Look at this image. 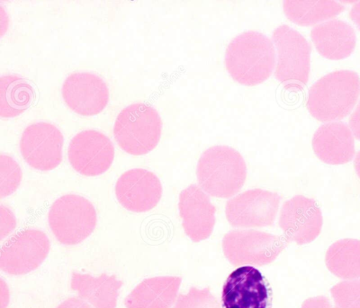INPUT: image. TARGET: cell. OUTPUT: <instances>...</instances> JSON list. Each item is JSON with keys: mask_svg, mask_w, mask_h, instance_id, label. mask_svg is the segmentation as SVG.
I'll return each mask as SVG.
<instances>
[{"mask_svg": "<svg viewBox=\"0 0 360 308\" xmlns=\"http://www.w3.org/2000/svg\"><path fill=\"white\" fill-rule=\"evenodd\" d=\"M179 214L186 234L193 242L210 237L215 224V207L209 196L196 184H191L179 194Z\"/></svg>", "mask_w": 360, "mask_h": 308, "instance_id": "obj_16", "label": "cell"}, {"mask_svg": "<svg viewBox=\"0 0 360 308\" xmlns=\"http://www.w3.org/2000/svg\"><path fill=\"white\" fill-rule=\"evenodd\" d=\"M345 10L335 1L286 0L283 11L287 18L302 26L314 25L332 18Z\"/></svg>", "mask_w": 360, "mask_h": 308, "instance_id": "obj_22", "label": "cell"}, {"mask_svg": "<svg viewBox=\"0 0 360 308\" xmlns=\"http://www.w3.org/2000/svg\"><path fill=\"white\" fill-rule=\"evenodd\" d=\"M173 308H220V305L208 288L191 287L186 294L179 295Z\"/></svg>", "mask_w": 360, "mask_h": 308, "instance_id": "obj_26", "label": "cell"}, {"mask_svg": "<svg viewBox=\"0 0 360 308\" xmlns=\"http://www.w3.org/2000/svg\"><path fill=\"white\" fill-rule=\"evenodd\" d=\"M196 176L199 186L207 194L226 198L242 188L247 167L239 152L228 146H214L200 155Z\"/></svg>", "mask_w": 360, "mask_h": 308, "instance_id": "obj_3", "label": "cell"}, {"mask_svg": "<svg viewBox=\"0 0 360 308\" xmlns=\"http://www.w3.org/2000/svg\"><path fill=\"white\" fill-rule=\"evenodd\" d=\"M281 196L259 188L246 191L228 200L226 216L234 227H263L274 224Z\"/></svg>", "mask_w": 360, "mask_h": 308, "instance_id": "obj_10", "label": "cell"}, {"mask_svg": "<svg viewBox=\"0 0 360 308\" xmlns=\"http://www.w3.org/2000/svg\"><path fill=\"white\" fill-rule=\"evenodd\" d=\"M279 226L288 242L299 245L309 243L319 236L322 229L321 208L312 198L295 195L283 205Z\"/></svg>", "mask_w": 360, "mask_h": 308, "instance_id": "obj_13", "label": "cell"}, {"mask_svg": "<svg viewBox=\"0 0 360 308\" xmlns=\"http://www.w3.org/2000/svg\"><path fill=\"white\" fill-rule=\"evenodd\" d=\"M312 148L316 155L329 165L350 162L355 153L354 135L342 122H330L321 125L314 134Z\"/></svg>", "mask_w": 360, "mask_h": 308, "instance_id": "obj_17", "label": "cell"}, {"mask_svg": "<svg viewBox=\"0 0 360 308\" xmlns=\"http://www.w3.org/2000/svg\"><path fill=\"white\" fill-rule=\"evenodd\" d=\"M276 60L271 40L264 34L254 30L235 37L229 44L224 58L226 70L231 77L247 86L266 80L275 68Z\"/></svg>", "mask_w": 360, "mask_h": 308, "instance_id": "obj_1", "label": "cell"}, {"mask_svg": "<svg viewBox=\"0 0 360 308\" xmlns=\"http://www.w3.org/2000/svg\"><path fill=\"white\" fill-rule=\"evenodd\" d=\"M16 225L15 215L12 211L6 206L1 205L0 206V239L2 240L11 231H12Z\"/></svg>", "mask_w": 360, "mask_h": 308, "instance_id": "obj_27", "label": "cell"}, {"mask_svg": "<svg viewBox=\"0 0 360 308\" xmlns=\"http://www.w3.org/2000/svg\"><path fill=\"white\" fill-rule=\"evenodd\" d=\"M360 93V79L354 71L330 72L309 89L307 107L321 122H335L345 117L354 108Z\"/></svg>", "mask_w": 360, "mask_h": 308, "instance_id": "obj_2", "label": "cell"}, {"mask_svg": "<svg viewBox=\"0 0 360 308\" xmlns=\"http://www.w3.org/2000/svg\"><path fill=\"white\" fill-rule=\"evenodd\" d=\"M328 269L344 280L360 278V240L344 238L333 243L325 257Z\"/></svg>", "mask_w": 360, "mask_h": 308, "instance_id": "obj_21", "label": "cell"}, {"mask_svg": "<svg viewBox=\"0 0 360 308\" xmlns=\"http://www.w3.org/2000/svg\"><path fill=\"white\" fill-rule=\"evenodd\" d=\"M282 236L253 230H232L222 240L224 254L233 266H263L274 262L285 248Z\"/></svg>", "mask_w": 360, "mask_h": 308, "instance_id": "obj_7", "label": "cell"}, {"mask_svg": "<svg viewBox=\"0 0 360 308\" xmlns=\"http://www.w3.org/2000/svg\"><path fill=\"white\" fill-rule=\"evenodd\" d=\"M68 160L78 173L94 177L105 172L112 165L115 148L110 139L94 129L77 134L68 146Z\"/></svg>", "mask_w": 360, "mask_h": 308, "instance_id": "obj_11", "label": "cell"}, {"mask_svg": "<svg viewBox=\"0 0 360 308\" xmlns=\"http://www.w3.org/2000/svg\"><path fill=\"white\" fill-rule=\"evenodd\" d=\"M115 191L123 207L134 212H144L159 203L162 188L154 173L142 168H134L120 177Z\"/></svg>", "mask_w": 360, "mask_h": 308, "instance_id": "obj_14", "label": "cell"}, {"mask_svg": "<svg viewBox=\"0 0 360 308\" xmlns=\"http://www.w3.org/2000/svg\"><path fill=\"white\" fill-rule=\"evenodd\" d=\"M311 38L317 51L330 60L348 57L356 44V34L353 27L338 19L315 25L311 30Z\"/></svg>", "mask_w": 360, "mask_h": 308, "instance_id": "obj_18", "label": "cell"}, {"mask_svg": "<svg viewBox=\"0 0 360 308\" xmlns=\"http://www.w3.org/2000/svg\"><path fill=\"white\" fill-rule=\"evenodd\" d=\"M63 135L54 124L37 122L25 128L20 140L25 161L32 168L49 171L63 160Z\"/></svg>", "mask_w": 360, "mask_h": 308, "instance_id": "obj_9", "label": "cell"}, {"mask_svg": "<svg viewBox=\"0 0 360 308\" xmlns=\"http://www.w3.org/2000/svg\"><path fill=\"white\" fill-rule=\"evenodd\" d=\"M330 294L335 308H360V278L338 283Z\"/></svg>", "mask_w": 360, "mask_h": 308, "instance_id": "obj_25", "label": "cell"}, {"mask_svg": "<svg viewBox=\"0 0 360 308\" xmlns=\"http://www.w3.org/2000/svg\"><path fill=\"white\" fill-rule=\"evenodd\" d=\"M300 308H335L328 297L320 295L304 301Z\"/></svg>", "mask_w": 360, "mask_h": 308, "instance_id": "obj_28", "label": "cell"}, {"mask_svg": "<svg viewBox=\"0 0 360 308\" xmlns=\"http://www.w3.org/2000/svg\"><path fill=\"white\" fill-rule=\"evenodd\" d=\"M181 283L179 276H155L143 280L127 296V308H171Z\"/></svg>", "mask_w": 360, "mask_h": 308, "instance_id": "obj_19", "label": "cell"}, {"mask_svg": "<svg viewBox=\"0 0 360 308\" xmlns=\"http://www.w3.org/2000/svg\"><path fill=\"white\" fill-rule=\"evenodd\" d=\"M272 39L277 52L274 75L288 90H301L308 82L311 45L287 25L277 27Z\"/></svg>", "mask_w": 360, "mask_h": 308, "instance_id": "obj_5", "label": "cell"}, {"mask_svg": "<svg viewBox=\"0 0 360 308\" xmlns=\"http://www.w3.org/2000/svg\"><path fill=\"white\" fill-rule=\"evenodd\" d=\"M349 124L354 137L360 141V101L350 116Z\"/></svg>", "mask_w": 360, "mask_h": 308, "instance_id": "obj_29", "label": "cell"}, {"mask_svg": "<svg viewBox=\"0 0 360 308\" xmlns=\"http://www.w3.org/2000/svg\"><path fill=\"white\" fill-rule=\"evenodd\" d=\"M122 284L115 275L107 274L94 277L89 274L72 272L70 281L71 288L94 308H116Z\"/></svg>", "mask_w": 360, "mask_h": 308, "instance_id": "obj_20", "label": "cell"}, {"mask_svg": "<svg viewBox=\"0 0 360 308\" xmlns=\"http://www.w3.org/2000/svg\"><path fill=\"white\" fill-rule=\"evenodd\" d=\"M223 308H269L271 290L262 273L252 266L231 273L221 291Z\"/></svg>", "mask_w": 360, "mask_h": 308, "instance_id": "obj_12", "label": "cell"}, {"mask_svg": "<svg viewBox=\"0 0 360 308\" xmlns=\"http://www.w3.org/2000/svg\"><path fill=\"white\" fill-rule=\"evenodd\" d=\"M22 171L18 163L11 156L0 155V198L13 193L19 187Z\"/></svg>", "mask_w": 360, "mask_h": 308, "instance_id": "obj_24", "label": "cell"}, {"mask_svg": "<svg viewBox=\"0 0 360 308\" xmlns=\"http://www.w3.org/2000/svg\"><path fill=\"white\" fill-rule=\"evenodd\" d=\"M162 120L158 111L144 103L131 104L120 111L113 127L119 146L133 155H145L159 143Z\"/></svg>", "mask_w": 360, "mask_h": 308, "instance_id": "obj_4", "label": "cell"}, {"mask_svg": "<svg viewBox=\"0 0 360 308\" xmlns=\"http://www.w3.org/2000/svg\"><path fill=\"white\" fill-rule=\"evenodd\" d=\"M354 168L358 177L360 178V150L356 153L354 159Z\"/></svg>", "mask_w": 360, "mask_h": 308, "instance_id": "obj_32", "label": "cell"}, {"mask_svg": "<svg viewBox=\"0 0 360 308\" xmlns=\"http://www.w3.org/2000/svg\"><path fill=\"white\" fill-rule=\"evenodd\" d=\"M49 227L65 245H75L88 238L97 222L96 210L84 197L68 194L52 204L48 214Z\"/></svg>", "mask_w": 360, "mask_h": 308, "instance_id": "obj_6", "label": "cell"}, {"mask_svg": "<svg viewBox=\"0 0 360 308\" xmlns=\"http://www.w3.org/2000/svg\"><path fill=\"white\" fill-rule=\"evenodd\" d=\"M34 91L24 78L14 75L1 76L0 79V116L14 117L30 107Z\"/></svg>", "mask_w": 360, "mask_h": 308, "instance_id": "obj_23", "label": "cell"}, {"mask_svg": "<svg viewBox=\"0 0 360 308\" xmlns=\"http://www.w3.org/2000/svg\"><path fill=\"white\" fill-rule=\"evenodd\" d=\"M349 17L360 31V1L355 3L351 8Z\"/></svg>", "mask_w": 360, "mask_h": 308, "instance_id": "obj_31", "label": "cell"}, {"mask_svg": "<svg viewBox=\"0 0 360 308\" xmlns=\"http://www.w3.org/2000/svg\"><path fill=\"white\" fill-rule=\"evenodd\" d=\"M50 241L41 230L27 229L11 237L0 250V269L10 275L28 274L45 260Z\"/></svg>", "mask_w": 360, "mask_h": 308, "instance_id": "obj_8", "label": "cell"}, {"mask_svg": "<svg viewBox=\"0 0 360 308\" xmlns=\"http://www.w3.org/2000/svg\"><path fill=\"white\" fill-rule=\"evenodd\" d=\"M62 95L72 110L84 116L100 113L109 100L108 88L104 80L87 72L70 75L63 82Z\"/></svg>", "mask_w": 360, "mask_h": 308, "instance_id": "obj_15", "label": "cell"}, {"mask_svg": "<svg viewBox=\"0 0 360 308\" xmlns=\"http://www.w3.org/2000/svg\"><path fill=\"white\" fill-rule=\"evenodd\" d=\"M56 308H93L88 302L79 297H70L62 302Z\"/></svg>", "mask_w": 360, "mask_h": 308, "instance_id": "obj_30", "label": "cell"}]
</instances>
